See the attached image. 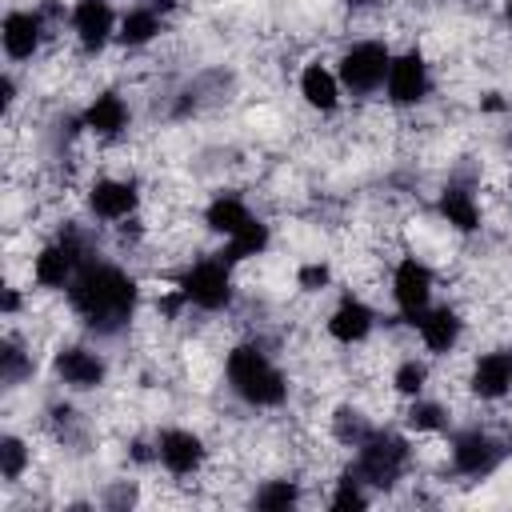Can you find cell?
<instances>
[{
  "instance_id": "1",
  "label": "cell",
  "mask_w": 512,
  "mask_h": 512,
  "mask_svg": "<svg viewBox=\"0 0 512 512\" xmlns=\"http://www.w3.org/2000/svg\"><path fill=\"white\" fill-rule=\"evenodd\" d=\"M140 304H144L140 280H136L124 264H116V260H108V256H100V252L80 264L76 280H72L68 292H64L68 316H72L88 336H100V340L124 336L128 324L136 320Z\"/></svg>"
},
{
  "instance_id": "2",
  "label": "cell",
  "mask_w": 512,
  "mask_h": 512,
  "mask_svg": "<svg viewBox=\"0 0 512 512\" xmlns=\"http://www.w3.org/2000/svg\"><path fill=\"white\" fill-rule=\"evenodd\" d=\"M224 384L232 392L236 404L252 408V412H268V408H284L288 396H292V384H288V372L272 360V352L252 336V340H236L228 344L224 360Z\"/></svg>"
},
{
  "instance_id": "3",
  "label": "cell",
  "mask_w": 512,
  "mask_h": 512,
  "mask_svg": "<svg viewBox=\"0 0 512 512\" xmlns=\"http://www.w3.org/2000/svg\"><path fill=\"white\" fill-rule=\"evenodd\" d=\"M412 468H416V444L396 428H372L352 448V472L376 492H392L396 484L408 480Z\"/></svg>"
},
{
  "instance_id": "4",
  "label": "cell",
  "mask_w": 512,
  "mask_h": 512,
  "mask_svg": "<svg viewBox=\"0 0 512 512\" xmlns=\"http://www.w3.org/2000/svg\"><path fill=\"white\" fill-rule=\"evenodd\" d=\"M332 68L344 84V96L368 100V96L384 92V80H388V68H392V48L380 36H356V40L340 44Z\"/></svg>"
},
{
  "instance_id": "5",
  "label": "cell",
  "mask_w": 512,
  "mask_h": 512,
  "mask_svg": "<svg viewBox=\"0 0 512 512\" xmlns=\"http://www.w3.org/2000/svg\"><path fill=\"white\" fill-rule=\"evenodd\" d=\"M52 44H60V32L48 24L40 4H16V8L4 12L0 48H4L8 68H32L40 56H48Z\"/></svg>"
},
{
  "instance_id": "6",
  "label": "cell",
  "mask_w": 512,
  "mask_h": 512,
  "mask_svg": "<svg viewBox=\"0 0 512 512\" xmlns=\"http://www.w3.org/2000/svg\"><path fill=\"white\" fill-rule=\"evenodd\" d=\"M180 292L188 296V304L204 316H216V312H228L232 300H236V268L228 260H220L216 252L208 256H192L180 276H176Z\"/></svg>"
},
{
  "instance_id": "7",
  "label": "cell",
  "mask_w": 512,
  "mask_h": 512,
  "mask_svg": "<svg viewBox=\"0 0 512 512\" xmlns=\"http://www.w3.org/2000/svg\"><path fill=\"white\" fill-rule=\"evenodd\" d=\"M84 212L100 224H120V220H132L140 216L144 208V184L132 176V172H100V176H88L84 180Z\"/></svg>"
},
{
  "instance_id": "8",
  "label": "cell",
  "mask_w": 512,
  "mask_h": 512,
  "mask_svg": "<svg viewBox=\"0 0 512 512\" xmlns=\"http://www.w3.org/2000/svg\"><path fill=\"white\" fill-rule=\"evenodd\" d=\"M436 88V76H432V60L420 44H408L400 52H392V68H388V80H384V100L388 108L396 112H416Z\"/></svg>"
},
{
  "instance_id": "9",
  "label": "cell",
  "mask_w": 512,
  "mask_h": 512,
  "mask_svg": "<svg viewBox=\"0 0 512 512\" xmlns=\"http://www.w3.org/2000/svg\"><path fill=\"white\" fill-rule=\"evenodd\" d=\"M504 456H508L504 436H496L492 428L472 424V428L452 432L444 468H452V476H460V480H484L504 464Z\"/></svg>"
},
{
  "instance_id": "10",
  "label": "cell",
  "mask_w": 512,
  "mask_h": 512,
  "mask_svg": "<svg viewBox=\"0 0 512 512\" xmlns=\"http://www.w3.org/2000/svg\"><path fill=\"white\" fill-rule=\"evenodd\" d=\"M388 296L396 304V316L412 324L428 304H436V272L424 256L404 252L388 272Z\"/></svg>"
},
{
  "instance_id": "11",
  "label": "cell",
  "mask_w": 512,
  "mask_h": 512,
  "mask_svg": "<svg viewBox=\"0 0 512 512\" xmlns=\"http://www.w3.org/2000/svg\"><path fill=\"white\" fill-rule=\"evenodd\" d=\"M116 24L120 12L112 8V0H72L68 8V40L76 48V56L96 60L116 44Z\"/></svg>"
},
{
  "instance_id": "12",
  "label": "cell",
  "mask_w": 512,
  "mask_h": 512,
  "mask_svg": "<svg viewBox=\"0 0 512 512\" xmlns=\"http://www.w3.org/2000/svg\"><path fill=\"white\" fill-rule=\"evenodd\" d=\"M208 460H212V448L196 428L168 424L156 432V464L164 468L168 480H196L204 476Z\"/></svg>"
},
{
  "instance_id": "13",
  "label": "cell",
  "mask_w": 512,
  "mask_h": 512,
  "mask_svg": "<svg viewBox=\"0 0 512 512\" xmlns=\"http://www.w3.org/2000/svg\"><path fill=\"white\" fill-rule=\"evenodd\" d=\"M48 372L68 392H100L108 384L112 364L92 344H56L52 356H48Z\"/></svg>"
},
{
  "instance_id": "14",
  "label": "cell",
  "mask_w": 512,
  "mask_h": 512,
  "mask_svg": "<svg viewBox=\"0 0 512 512\" xmlns=\"http://www.w3.org/2000/svg\"><path fill=\"white\" fill-rule=\"evenodd\" d=\"M460 388H464L472 400H484V404L508 400V396H512V348H484V352H472L468 364H464Z\"/></svg>"
},
{
  "instance_id": "15",
  "label": "cell",
  "mask_w": 512,
  "mask_h": 512,
  "mask_svg": "<svg viewBox=\"0 0 512 512\" xmlns=\"http://www.w3.org/2000/svg\"><path fill=\"white\" fill-rule=\"evenodd\" d=\"M80 124H84V136L96 140V144H120L132 128V104L124 100L120 88H96L84 108H80Z\"/></svg>"
},
{
  "instance_id": "16",
  "label": "cell",
  "mask_w": 512,
  "mask_h": 512,
  "mask_svg": "<svg viewBox=\"0 0 512 512\" xmlns=\"http://www.w3.org/2000/svg\"><path fill=\"white\" fill-rule=\"evenodd\" d=\"M376 328H380V312L360 296V292H344L332 308H328V316H324V336L332 340V344H340V348H360V344H368L372 336H376Z\"/></svg>"
},
{
  "instance_id": "17",
  "label": "cell",
  "mask_w": 512,
  "mask_h": 512,
  "mask_svg": "<svg viewBox=\"0 0 512 512\" xmlns=\"http://www.w3.org/2000/svg\"><path fill=\"white\" fill-rule=\"evenodd\" d=\"M464 328H468V320H464V312H460V304H428L412 324H408V332L416 336V344L428 352V356H436V360H444V356H452L456 348H460V340H464Z\"/></svg>"
},
{
  "instance_id": "18",
  "label": "cell",
  "mask_w": 512,
  "mask_h": 512,
  "mask_svg": "<svg viewBox=\"0 0 512 512\" xmlns=\"http://www.w3.org/2000/svg\"><path fill=\"white\" fill-rule=\"evenodd\" d=\"M296 92H300V104L316 116H336L344 108V84L336 76L332 64H324L320 56H312L300 76H296Z\"/></svg>"
},
{
  "instance_id": "19",
  "label": "cell",
  "mask_w": 512,
  "mask_h": 512,
  "mask_svg": "<svg viewBox=\"0 0 512 512\" xmlns=\"http://www.w3.org/2000/svg\"><path fill=\"white\" fill-rule=\"evenodd\" d=\"M436 216L456 236H476L484 228V204H480L476 188L472 184H460V180H448L436 192Z\"/></svg>"
},
{
  "instance_id": "20",
  "label": "cell",
  "mask_w": 512,
  "mask_h": 512,
  "mask_svg": "<svg viewBox=\"0 0 512 512\" xmlns=\"http://www.w3.org/2000/svg\"><path fill=\"white\" fill-rule=\"evenodd\" d=\"M164 20H168V16L156 12L148 0L124 8V12H120V24H116V48H120V52H148V48L168 32Z\"/></svg>"
},
{
  "instance_id": "21",
  "label": "cell",
  "mask_w": 512,
  "mask_h": 512,
  "mask_svg": "<svg viewBox=\"0 0 512 512\" xmlns=\"http://www.w3.org/2000/svg\"><path fill=\"white\" fill-rule=\"evenodd\" d=\"M252 216H256V212H252V204H248L244 196H236V192H216V196H208V204L200 208V228H204L208 236H216V240H228V236H236Z\"/></svg>"
},
{
  "instance_id": "22",
  "label": "cell",
  "mask_w": 512,
  "mask_h": 512,
  "mask_svg": "<svg viewBox=\"0 0 512 512\" xmlns=\"http://www.w3.org/2000/svg\"><path fill=\"white\" fill-rule=\"evenodd\" d=\"M272 248V224L268 220H260V216H252L236 236H228V240H220V260H228L232 268H240V264H248V260H256V256H264Z\"/></svg>"
},
{
  "instance_id": "23",
  "label": "cell",
  "mask_w": 512,
  "mask_h": 512,
  "mask_svg": "<svg viewBox=\"0 0 512 512\" xmlns=\"http://www.w3.org/2000/svg\"><path fill=\"white\" fill-rule=\"evenodd\" d=\"M448 424H452V404L432 400L428 392L424 396H412L408 408H404V428L416 432V436H444Z\"/></svg>"
},
{
  "instance_id": "24",
  "label": "cell",
  "mask_w": 512,
  "mask_h": 512,
  "mask_svg": "<svg viewBox=\"0 0 512 512\" xmlns=\"http://www.w3.org/2000/svg\"><path fill=\"white\" fill-rule=\"evenodd\" d=\"M28 472H32V436L20 432V428H8L0 436V476H4V488H20Z\"/></svg>"
},
{
  "instance_id": "25",
  "label": "cell",
  "mask_w": 512,
  "mask_h": 512,
  "mask_svg": "<svg viewBox=\"0 0 512 512\" xmlns=\"http://www.w3.org/2000/svg\"><path fill=\"white\" fill-rule=\"evenodd\" d=\"M372 428H376V424L364 416V408H360V404H348V400L336 404L332 416H328V436H332L336 448H356Z\"/></svg>"
},
{
  "instance_id": "26",
  "label": "cell",
  "mask_w": 512,
  "mask_h": 512,
  "mask_svg": "<svg viewBox=\"0 0 512 512\" xmlns=\"http://www.w3.org/2000/svg\"><path fill=\"white\" fill-rule=\"evenodd\" d=\"M388 384H392V392H396L400 400L424 396L428 384H432V368H428L424 356H400L396 368H392V376H388Z\"/></svg>"
},
{
  "instance_id": "27",
  "label": "cell",
  "mask_w": 512,
  "mask_h": 512,
  "mask_svg": "<svg viewBox=\"0 0 512 512\" xmlns=\"http://www.w3.org/2000/svg\"><path fill=\"white\" fill-rule=\"evenodd\" d=\"M300 500H304V488H300V480H292V476L264 480V484L252 492V504L264 508V512H280V508H292V504H300Z\"/></svg>"
},
{
  "instance_id": "28",
  "label": "cell",
  "mask_w": 512,
  "mask_h": 512,
  "mask_svg": "<svg viewBox=\"0 0 512 512\" xmlns=\"http://www.w3.org/2000/svg\"><path fill=\"white\" fill-rule=\"evenodd\" d=\"M332 280H336V268H332L328 260H320V256H312V260H304V264L296 268V288H300L304 296H320V292H328Z\"/></svg>"
},
{
  "instance_id": "29",
  "label": "cell",
  "mask_w": 512,
  "mask_h": 512,
  "mask_svg": "<svg viewBox=\"0 0 512 512\" xmlns=\"http://www.w3.org/2000/svg\"><path fill=\"white\" fill-rule=\"evenodd\" d=\"M344 8H348L352 16H368V12H380L384 0H344Z\"/></svg>"
},
{
  "instance_id": "30",
  "label": "cell",
  "mask_w": 512,
  "mask_h": 512,
  "mask_svg": "<svg viewBox=\"0 0 512 512\" xmlns=\"http://www.w3.org/2000/svg\"><path fill=\"white\" fill-rule=\"evenodd\" d=\"M504 192H508V200H512V160H508V168H504Z\"/></svg>"
},
{
  "instance_id": "31",
  "label": "cell",
  "mask_w": 512,
  "mask_h": 512,
  "mask_svg": "<svg viewBox=\"0 0 512 512\" xmlns=\"http://www.w3.org/2000/svg\"><path fill=\"white\" fill-rule=\"evenodd\" d=\"M504 20H508V28H512V0H504Z\"/></svg>"
}]
</instances>
